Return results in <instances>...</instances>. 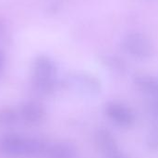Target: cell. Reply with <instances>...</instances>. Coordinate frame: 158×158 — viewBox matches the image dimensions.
<instances>
[{"instance_id":"cell-1","label":"cell","mask_w":158,"mask_h":158,"mask_svg":"<svg viewBox=\"0 0 158 158\" xmlns=\"http://www.w3.org/2000/svg\"><path fill=\"white\" fill-rule=\"evenodd\" d=\"M56 65L49 56H39L33 64V81L38 90L52 92L56 87Z\"/></svg>"},{"instance_id":"cell-8","label":"cell","mask_w":158,"mask_h":158,"mask_svg":"<svg viewBox=\"0 0 158 158\" xmlns=\"http://www.w3.org/2000/svg\"><path fill=\"white\" fill-rule=\"evenodd\" d=\"M46 156L50 158H76L77 149L69 143H57L48 146Z\"/></svg>"},{"instance_id":"cell-13","label":"cell","mask_w":158,"mask_h":158,"mask_svg":"<svg viewBox=\"0 0 158 158\" xmlns=\"http://www.w3.org/2000/svg\"><path fill=\"white\" fill-rule=\"evenodd\" d=\"M105 158H129V156L127 155H125L121 150L120 148H117L113 151H111L110 153H108L107 155H106Z\"/></svg>"},{"instance_id":"cell-5","label":"cell","mask_w":158,"mask_h":158,"mask_svg":"<svg viewBox=\"0 0 158 158\" xmlns=\"http://www.w3.org/2000/svg\"><path fill=\"white\" fill-rule=\"evenodd\" d=\"M28 139L18 135H6L0 142L1 151L9 156H27Z\"/></svg>"},{"instance_id":"cell-15","label":"cell","mask_w":158,"mask_h":158,"mask_svg":"<svg viewBox=\"0 0 158 158\" xmlns=\"http://www.w3.org/2000/svg\"><path fill=\"white\" fill-rule=\"evenodd\" d=\"M4 62H5V55L4 53L0 50V69H2L3 65H4Z\"/></svg>"},{"instance_id":"cell-3","label":"cell","mask_w":158,"mask_h":158,"mask_svg":"<svg viewBox=\"0 0 158 158\" xmlns=\"http://www.w3.org/2000/svg\"><path fill=\"white\" fill-rule=\"evenodd\" d=\"M104 112L114 125L121 129H130L136 122V115L131 107L118 101L106 103Z\"/></svg>"},{"instance_id":"cell-14","label":"cell","mask_w":158,"mask_h":158,"mask_svg":"<svg viewBox=\"0 0 158 158\" xmlns=\"http://www.w3.org/2000/svg\"><path fill=\"white\" fill-rule=\"evenodd\" d=\"M151 108H152V111L154 112V115L156 116L158 118V95L156 97H155V98L152 99V102H151Z\"/></svg>"},{"instance_id":"cell-2","label":"cell","mask_w":158,"mask_h":158,"mask_svg":"<svg viewBox=\"0 0 158 158\" xmlns=\"http://www.w3.org/2000/svg\"><path fill=\"white\" fill-rule=\"evenodd\" d=\"M121 48L127 55L137 60H148L154 55V45L151 40L138 31L125 35L121 41Z\"/></svg>"},{"instance_id":"cell-4","label":"cell","mask_w":158,"mask_h":158,"mask_svg":"<svg viewBox=\"0 0 158 158\" xmlns=\"http://www.w3.org/2000/svg\"><path fill=\"white\" fill-rule=\"evenodd\" d=\"M68 85L77 93L85 96H96L102 91V82L94 75L87 72H77L67 79Z\"/></svg>"},{"instance_id":"cell-10","label":"cell","mask_w":158,"mask_h":158,"mask_svg":"<svg viewBox=\"0 0 158 158\" xmlns=\"http://www.w3.org/2000/svg\"><path fill=\"white\" fill-rule=\"evenodd\" d=\"M102 64L114 73L124 74L127 71L126 63L118 56L112 55H105L101 57Z\"/></svg>"},{"instance_id":"cell-7","label":"cell","mask_w":158,"mask_h":158,"mask_svg":"<svg viewBox=\"0 0 158 158\" xmlns=\"http://www.w3.org/2000/svg\"><path fill=\"white\" fill-rule=\"evenodd\" d=\"M94 142L97 149L103 156L119 147L115 135L105 128H100L95 131Z\"/></svg>"},{"instance_id":"cell-11","label":"cell","mask_w":158,"mask_h":158,"mask_svg":"<svg viewBox=\"0 0 158 158\" xmlns=\"http://www.w3.org/2000/svg\"><path fill=\"white\" fill-rule=\"evenodd\" d=\"M146 146L153 152H158V126L152 128L146 135Z\"/></svg>"},{"instance_id":"cell-12","label":"cell","mask_w":158,"mask_h":158,"mask_svg":"<svg viewBox=\"0 0 158 158\" xmlns=\"http://www.w3.org/2000/svg\"><path fill=\"white\" fill-rule=\"evenodd\" d=\"M17 121V114L11 109H4L0 111V124L12 125Z\"/></svg>"},{"instance_id":"cell-9","label":"cell","mask_w":158,"mask_h":158,"mask_svg":"<svg viewBox=\"0 0 158 158\" xmlns=\"http://www.w3.org/2000/svg\"><path fill=\"white\" fill-rule=\"evenodd\" d=\"M44 116V109L43 106L35 102H30L23 106L21 109L22 118L29 123H38L42 121Z\"/></svg>"},{"instance_id":"cell-6","label":"cell","mask_w":158,"mask_h":158,"mask_svg":"<svg viewBox=\"0 0 158 158\" xmlns=\"http://www.w3.org/2000/svg\"><path fill=\"white\" fill-rule=\"evenodd\" d=\"M133 83L143 94L153 99L158 95V76L138 73L133 76Z\"/></svg>"}]
</instances>
